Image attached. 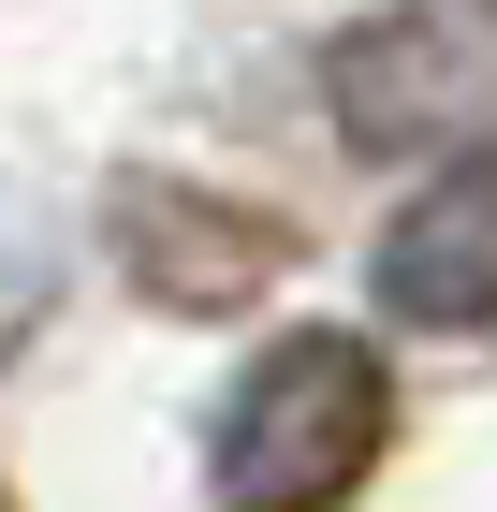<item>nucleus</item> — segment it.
Masks as SVG:
<instances>
[{"instance_id":"obj_1","label":"nucleus","mask_w":497,"mask_h":512,"mask_svg":"<svg viewBox=\"0 0 497 512\" xmlns=\"http://www.w3.org/2000/svg\"><path fill=\"white\" fill-rule=\"evenodd\" d=\"M381 425H395V381L366 337H337V322L278 337L220 410V512H337L381 469Z\"/></svg>"},{"instance_id":"obj_2","label":"nucleus","mask_w":497,"mask_h":512,"mask_svg":"<svg viewBox=\"0 0 497 512\" xmlns=\"http://www.w3.org/2000/svg\"><path fill=\"white\" fill-rule=\"evenodd\" d=\"M322 103L366 161L497 147V0H395L322 44Z\"/></svg>"},{"instance_id":"obj_3","label":"nucleus","mask_w":497,"mask_h":512,"mask_svg":"<svg viewBox=\"0 0 497 512\" xmlns=\"http://www.w3.org/2000/svg\"><path fill=\"white\" fill-rule=\"evenodd\" d=\"M117 264H132L147 308L220 322V308H249V293L293 264V235H278L264 205H205V191H176V176H132V191H117Z\"/></svg>"},{"instance_id":"obj_4","label":"nucleus","mask_w":497,"mask_h":512,"mask_svg":"<svg viewBox=\"0 0 497 512\" xmlns=\"http://www.w3.org/2000/svg\"><path fill=\"white\" fill-rule=\"evenodd\" d=\"M381 308L439 322V337H483L497 322V147L454 161L439 191H410L381 220Z\"/></svg>"},{"instance_id":"obj_5","label":"nucleus","mask_w":497,"mask_h":512,"mask_svg":"<svg viewBox=\"0 0 497 512\" xmlns=\"http://www.w3.org/2000/svg\"><path fill=\"white\" fill-rule=\"evenodd\" d=\"M0 512H15V498H0Z\"/></svg>"}]
</instances>
